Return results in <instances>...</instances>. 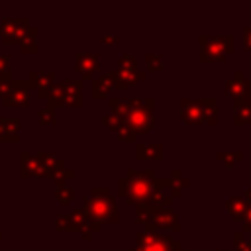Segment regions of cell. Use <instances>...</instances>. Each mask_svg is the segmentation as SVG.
<instances>
[{"label":"cell","mask_w":251,"mask_h":251,"mask_svg":"<svg viewBox=\"0 0 251 251\" xmlns=\"http://www.w3.org/2000/svg\"><path fill=\"white\" fill-rule=\"evenodd\" d=\"M153 182H155L153 169H145V171L129 169L126 173V176H122L118 180V194L133 206H145L155 188Z\"/></svg>","instance_id":"obj_1"},{"label":"cell","mask_w":251,"mask_h":251,"mask_svg":"<svg viewBox=\"0 0 251 251\" xmlns=\"http://www.w3.org/2000/svg\"><path fill=\"white\" fill-rule=\"evenodd\" d=\"M92 220L96 222H118V206L114 196L106 186L92 188L90 196H84V208H82Z\"/></svg>","instance_id":"obj_2"},{"label":"cell","mask_w":251,"mask_h":251,"mask_svg":"<svg viewBox=\"0 0 251 251\" xmlns=\"http://www.w3.org/2000/svg\"><path fill=\"white\" fill-rule=\"evenodd\" d=\"M218 102L216 98H182L180 100V120L184 124H214L216 122Z\"/></svg>","instance_id":"obj_3"},{"label":"cell","mask_w":251,"mask_h":251,"mask_svg":"<svg viewBox=\"0 0 251 251\" xmlns=\"http://www.w3.org/2000/svg\"><path fill=\"white\" fill-rule=\"evenodd\" d=\"M200 53L198 59L202 63H222L233 51L231 35H200Z\"/></svg>","instance_id":"obj_4"},{"label":"cell","mask_w":251,"mask_h":251,"mask_svg":"<svg viewBox=\"0 0 251 251\" xmlns=\"http://www.w3.org/2000/svg\"><path fill=\"white\" fill-rule=\"evenodd\" d=\"M153 108L155 100L153 98H133V104L124 118V122L129 126V129L137 133H149L153 129Z\"/></svg>","instance_id":"obj_5"},{"label":"cell","mask_w":251,"mask_h":251,"mask_svg":"<svg viewBox=\"0 0 251 251\" xmlns=\"http://www.w3.org/2000/svg\"><path fill=\"white\" fill-rule=\"evenodd\" d=\"M135 241H137V247L129 251H176L182 247L178 239L165 237L157 229H143L135 233Z\"/></svg>","instance_id":"obj_6"},{"label":"cell","mask_w":251,"mask_h":251,"mask_svg":"<svg viewBox=\"0 0 251 251\" xmlns=\"http://www.w3.org/2000/svg\"><path fill=\"white\" fill-rule=\"evenodd\" d=\"M224 94L233 100V106L235 104L251 106V78H245L243 71L237 69L233 73V78L224 84Z\"/></svg>","instance_id":"obj_7"},{"label":"cell","mask_w":251,"mask_h":251,"mask_svg":"<svg viewBox=\"0 0 251 251\" xmlns=\"http://www.w3.org/2000/svg\"><path fill=\"white\" fill-rule=\"evenodd\" d=\"M147 224L153 229H173L176 233L180 231V222H178L176 214H173L169 208H151Z\"/></svg>","instance_id":"obj_8"},{"label":"cell","mask_w":251,"mask_h":251,"mask_svg":"<svg viewBox=\"0 0 251 251\" xmlns=\"http://www.w3.org/2000/svg\"><path fill=\"white\" fill-rule=\"evenodd\" d=\"M145 78V71H139V69H118V71H112V86L114 88H129L133 84H137L139 80Z\"/></svg>","instance_id":"obj_9"},{"label":"cell","mask_w":251,"mask_h":251,"mask_svg":"<svg viewBox=\"0 0 251 251\" xmlns=\"http://www.w3.org/2000/svg\"><path fill=\"white\" fill-rule=\"evenodd\" d=\"M75 69H76L84 78H90L94 71H100L98 55H96V53H78L76 59H75Z\"/></svg>","instance_id":"obj_10"},{"label":"cell","mask_w":251,"mask_h":251,"mask_svg":"<svg viewBox=\"0 0 251 251\" xmlns=\"http://www.w3.org/2000/svg\"><path fill=\"white\" fill-rule=\"evenodd\" d=\"M112 88V71L102 73L98 78L92 80V98H104Z\"/></svg>","instance_id":"obj_11"},{"label":"cell","mask_w":251,"mask_h":251,"mask_svg":"<svg viewBox=\"0 0 251 251\" xmlns=\"http://www.w3.org/2000/svg\"><path fill=\"white\" fill-rule=\"evenodd\" d=\"M226 208H227V212H229L235 220H243L245 210H247V202L243 200V196H229V198L226 200Z\"/></svg>","instance_id":"obj_12"},{"label":"cell","mask_w":251,"mask_h":251,"mask_svg":"<svg viewBox=\"0 0 251 251\" xmlns=\"http://www.w3.org/2000/svg\"><path fill=\"white\" fill-rule=\"evenodd\" d=\"M216 159L226 163V167H233L237 161L243 159V151H218L216 153Z\"/></svg>","instance_id":"obj_13"},{"label":"cell","mask_w":251,"mask_h":251,"mask_svg":"<svg viewBox=\"0 0 251 251\" xmlns=\"http://www.w3.org/2000/svg\"><path fill=\"white\" fill-rule=\"evenodd\" d=\"M233 122L235 124H249L251 122V106L235 104L233 106Z\"/></svg>","instance_id":"obj_14"},{"label":"cell","mask_w":251,"mask_h":251,"mask_svg":"<svg viewBox=\"0 0 251 251\" xmlns=\"http://www.w3.org/2000/svg\"><path fill=\"white\" fill-rule=\"evenodd\" d=\"M145 155H147V159L161 161L163 159V143H159V141L145 143Z\"/></svg>","instance_id":"obj_15"},{"label":"cell","mask_w":251,"mask_h":251,"mask_svg":"<svg viewBox=\"0 0 251 251\" xmlns=\"http://www.w3.org/2000/svg\"><path fill=\"white\" fill-rule=\"evenodd\" d=\"M145 63H147V69L149 71H163V57L159 53H145Z\"/></svg>","instance_id":"obj_16"},{"label":"cell","mask_w":251,"mask_h":251,"mask_svg":"<svg viewBox=\"0 0 251 251\" xmlns=\"http://www.w3.org/2000/svg\"><path fill=\"white\" fill-rule=\"evenodd\" d=\"M57 229L59 231H73L75 229V224H73L71 214H59L57 216Z\"/></svg>","instance_id":"obj_17"},{"label":"cell","mask_w":251,"mask_h":251,"mask_svg":"<svg viewBox=\"0 0 251 251\" xmlns=\"http://www.w3.org/2000/svg\"><path fill=\"white\" fill-rule=\"evenodd\" d=\"M233 243H235V251H251V241L245 239L243 231H235L233 233Z\"/></svg>","instance_id":"obj_18"},{"label":"cell","mask_w":251,"mask_h":251,"mask_svg":"<svg viewBox=\"0 0 251 251\" xmlns=\"http://www.w3.org/2000/svg\"><path fill=\"white\" fill-rule=\"evenodd\" d=\"M116 133H118V137H120L122 141H135V133L129 129V126H127L126 122L120 124V127L116 129Z\"/></svg>","instance_id":"obj_19"},{"label":"cell","mask_w":251,"mask_h":251,"mask_svg":"<svg viewBox=\"0 0 251 251\" xmlns=\"http://www.w3.org/2000/svg\"><path fill=\"white\" fill-rule=\"evenodd\" d=\"M55 198H57L61 204H69V202L73 200V190L67 188L65 184H59V188H57V192H55Z\"/></svg>","instance_id":"obj_20"},{"label":"cell","mask_w":251,"mask_h":251,"mask_svg":"<svg viewBox=\"0 0 251 251\" xmlns=\"http://www.w3.org/2000/svg\"><path fill=\"white\" fill-rule=\"evenodd\" d=\"M120 69H137V57L135 55H129V53H124L120 55Z\"/></svg>","instance_id":"obj_21"},{"label":"cell","mask_w":251,"mask_h":251,"mask_svg":"<svg viewBox=\"0 0 251 251\" xmlns=\"http://www.w3.org/2000/svg\"><path fill=\"white\" fill-rule=\"evenodd\" d=\"M169 178H171V180H173V182H175V184H176L180 190H182V188H186V186L190 184V180H188V178H182V173H180V169H173Z\"/></svg>","instance_id":"obj_22"},{"label":"cell","mask_w":251,"mask_h":251,"mask_svg":"<svg viewBox=\"0 0 251 251\" xmlns=\"http://www.w3.org/2000/svg\"><path fill=\"white\" fill-rule=\"evenodd\" d=\"M39 120L43 122V124H53L55 120H57V116H55V108H43V110H39Z\"/></svg>","instance_id":"obj_23"},{"label":"cell","mask_w":251,"mask_h":251,"mask_svg":"<svg viewBox=\"0 0 251 251\" xmlns=\"http://www.w3.org/2000/svg\"><path fill=\"white\" fill-rule=\"evenodd\" d=\"M104 124L112 129V131H116L118 127H120V124H122V120L118 118V116H114V114H108V116H104Z\"/></svg>","instance_id":"obj_24"},{"label":"cell","mask_w":251,"mask_h":251,"mask_svg":"<svg viewBox=\"0 0 251 251\" xmlns=\"http://www.w3.org/2000/svg\"><path fill=\"white\" fill-rule=\"evenodd\" d=\"M243 233L251 231V204H247V210H245V216H243Z\"/></svg>","instance_id":"obj_25"},{"label":"cell","mask_w":251,"mask_h":251,"mask_svg":"<svg viewBox=\"0 0 251 251\" xmlns=\"http://www.w3.org/2000/svg\"><path fill=\"white\" fill-rule=\"evenodd\" d=\"M243 45H245V51H251V25L243 27Z\"/></svg>","instance_id":"obj_26"},{"label":"cell","mask_w":251,"mask_h":251,"mask_svg":"<svg viewBox=\"0 0 251 251\" xmlns=\"http://www.w3.org/2000/svg\"><path fill=\"white\" fill-rule=\"evenodd\" d=\"M102 41H104V43H118L120 39H118L116 35H104V37H102Z\"/></svg>","instance_id":"obj_27"},{"label":"cell","mask_w":251,"mask_h":251,"mask_svg":"<svg viewBox=\"0 0 251 251\" xmlns=\"http://www.w3.org/2000/svg\"><path fill=\"white\" fill-rule=\"evenodd\" d=\"M243 200H245L247 204H251V188H245V192H243Z\"/></svg>","instance_id":"obj_28"},{"label":"cell","mask_w":251,"mask_h":251,"mask_svg":"<svg viewBox=\"0 0 251 251\" xmlns=\"http://www.w3.org/2000/svg\"><path fill=\"white\" fill-rule=\"evenodd\" d=\"M176 251H186V249H184V247H180V249H176Z\"/></svg>","instance_id":"obj_29"},{"label":"cell","mask_w":251,"mask_h":251,"mask_svg":"<svg viewBox=\"0 0 251 251\" xmlns=\"http://www.w3.org/2000/svg\"><path fill=\"white\" fill-rule=\"evenodd\" d=\"M220 251H226V249H220Z\"/></svg>","instance_id":"obj_30"}]
</instances>
